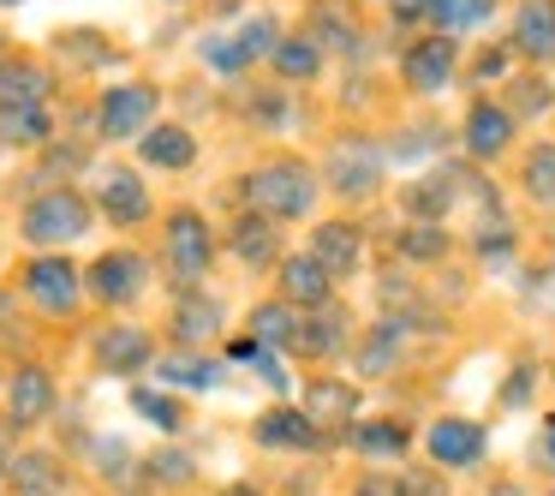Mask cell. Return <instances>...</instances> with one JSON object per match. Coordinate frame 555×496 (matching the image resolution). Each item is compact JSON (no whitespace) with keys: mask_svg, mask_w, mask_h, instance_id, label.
I'll return each mask as SVG.
<instances>
[{"mask_svg":"<svg viewBox=\"0 0 555 496\" xmlns=\"http://www.w3.org/2000/svg\"><path fill=\"white\" fill-rule=\"evenodd\" d=\"M245 198H251L269 221L305 216V209L317 204V174L305 168V162H269V168H257L251 180H245Z\"/></svg>","mask_w":555,"mask_h":496,"instance_id":"cell-1","label":"cell"},{"mask_svg":"<svg viewBox=\"0 0 555 496\" xmlns=\"http://www.w3.org/2000/svg\"><path fill=\"white\" fill-rule=\"evenodd\" d=\"M90 233V204L78 192H42L37 204L25 209V240L30 245H66Z\"/></svg>","mask_w":555,"mask_h":496,"instance_id":"cell-2","label":"cell"},{"mask_svg":"<svg viewBox=\"0 0 555 496\" xmlns=\"http://www.w3.org/2000/svg\"><path fill=\"white\" fill-rule=\"evenodd\" d=\"M209 257H216V240H209L204 216H197V209H173L168 216V264H173V276H180L185 293H192V281L209 269Z\"/></svg>","mask_w":555,"mask_h":496,"instance_id":"cell-3","label":"cell"},{"mask_svg":"<svg viewBox=\"0 0 555 496\" xmlns=\"http://www.w3.org/2000/svg\"><path fill=\"white\" fill-rule=\"evenodd\" d=\"M90 293H96L102 305H126V300H138L144 293V281H150V264L138 252H102L96 264H90Z\"/></svg>","mask_w":555,"mask_h":496,"instance_id":"cell-4","label":"cell"},{"mask_svg":"<svg viewBox=\"0 0 555 496\" xmlns=\"http://www.w3.org/2000/svg\"><path fill=\"white\" fill-rule=\"evenodd\" d=\"M25 293L42 305V311H73L78 293H85V281H78V269L66 264V257H30L25 264Z\"/></svg>","mask_w":555,"mask_h":496,"instance_id":"cell-5","label":"cell"},{"mask_svg":"<svg viewBox=\"0 0 555 496\" xmlns=\"http://www.w3.org/2000/svg\"><path fill=\"white\" fill-rule=\"evenodd\" d=\"M483 424L478 419H436L430 424V460L436 467H478L483 460Z\"/></svg>","mask_w":555,"mask_h":496,"instance_id":"cell-6","label":"cell"},{"mask_svg":"<svg viewBox=\"0 0 555 496\" xmlns=\"http://www.w3.org/2000/svg\"><path fill=\"white\" fill-rule=\"evenodd\" d=\"M150 114H156V90L150 85H120L102 97V138H132L150 126Z\"/></svg>","mask_w":555,"mask_h":496,"instance_id":"cell-7","label":"cell"},{"mask_svg":"<svg viewBox=\"0 0 555 496\" xmlns=\"http://www.w3.org/2000/svg\"><path fill=\"white\" fill-rule=\"evenodd\" d=\"M7 407H13V424L25 431V424L49 419L54 412V377L42 371V365H25V371L7 383Z\"/></svg>","mask_w":555,"mask_h":496,"instance_id":"cell-8","label":"cell"},{"mask_svg":"<svg viewBox=\"0 0 555 496\" xmlns=\"http://www.w3.org/2000/svg\"><path fill=\"white\" fill-rule=\"evenodd\" d=\"M311 257L328 269V276H352V269H359V257H364L359 228H352V221H323V228L311 233Z\"/></svg>","mask_w":555,"mask_h":496,"instance_id":"cell-9","label":"cell"},{"mask_svg":"<svg viewBox=\"0 0 555 496\" xmlns=\"http://www.w3.org/2000/svg\"><path fill=\"white\" fill-rule=\"evenodd\" d=\"M42 97H49V66H37V61H0V114L42 109Z\"/></svg>","mask_w":555,"mask_h":496,"instance_id":"cell-10","label":"cell"},{"mask_svg":"<svg viewBox=\"0 0 555 496\" xmlns=\"http://www.w3.org/2000/svg\"><path fill=\"white\" fill-rule=\"evenodd\" d=\"M448 73H454V42L448 37H430V42H412L406 49V85L412 90L436 97V90L448 85Z\"/></svg>","mask_w":555,"mask_h":496,"instance_id":"cell-11","label":"cell"},{"mask_svg":"<svg viewBox=\"0 0 555 496\" xmlns=\"http://www.w3.org/2000/svg\"><path fill=\"white\" fill-rule=\"evenodd\" d=\"M96 359H102V371L132 377V371H144V365H150V335H144V329H132V323L102 329V335H96Z\"/></svg>","mask_w":555,"mask_h":496,"instance_id":"cell-12","label":"cell"},{"mask_svg":"<svg viewBox=\"0 0 555 496\" xmlns=\"http://www.w3.org/2000/svg\"><path fill=\"white\" fill-rule=\"evenodd\" d=\"M257 443L263 448H317L323 443V424L311 412H293V407H275L257 419Z\"/></svg>","mask_w":555,"mask_h":496,"instance_id":"cell-13","label":"cell"},{"mask_svg":"<svg viewBox=\"0 0 555 496\" xmlns=\"http://www.w3.org/2000/svg\"><path fill=\"white\" fill-rule=\"evenodd\" d=\"M514 49L531 61H555V0H526L514 18Z\"/></svg>","mask_w":555,"mask_h":496,"instance_id":"cell-14","label":"cell"},{"mask_svg":"<svg viewBox=\"0 0 555 496\" xmlns=\"http://www.w3.org/2000/svg\"><path fill=\"white\" fill-rule=\"evenodd\" d=\"M347 329H352V317L340 311V305H317V311L299 323V341H293V347L311 353V359H328V353L347 347Z\"/></svg>","mask_w":555,"mask_h":496,"instance_id":"cell-15","label":"cell"},{"mask_svg":"<svg viewBox=\"0 0 555 496\" xmlns=\"http://www.w3.org/2000/svg\"><path fill=\"white\" fill-rule=\"evenodd\" d=\"M376 174H383V162H376L364 144H340L335 162H328V180H335V192H347V198H371Z\"/></svg>","mask_w":555,"mask_h":496,"instance_id":"cell-16","label":"cell"},{"mask_svg":"<svg viewBox=\"0 0 555 496\" xmlns=\"http://www.w3.org/2000/svg\"><path fill=\"white\" fill-rule=\"evenodd\" d=\"M7 479H13V496H61V491H66V472H61V460H54V455H42V448H30V455H18Z\"/></svg>","mask_w":555,"mask_h":496,"instance_id":"cell-17","label":"cell"},{"mask_svg":"<svg viewBox=\"0 0 555 496\" xmlns=\"http://www.w3.org/2000/svg\"><path fill=\"white\" fill-rule=\"evenodd\" d=\"M102 209H108L114 221H144L150 216V192H144V180L138 174H126V168H114V174H102Z\"/></svg>","mask_w":555,"mask_h":496,"instance_id":"cell-18","label":"cell"},{"mask_svg":"<svg viewBox=\"0 0 555 496\" xmlns=\"http://www.w3.org/2000/svg\"><path fill=\"white\" fill-rule=\"evenodd\" d=\"M281 293H287L293 305H328V269L317 264L311 252L305 257H287V264H281Z\"/></svg>","mask_w":555,"mask_h":496,"instance_id":"cell-19","label":"cell"},{"mask_svg":"<svg viewBox=\"0 0 555 496\" xmlns=\"http://www.w3.org/2000/svg\"><path fill=\"white\" fill-rule=\"evenodd\" d=\"M138 150H144L150 168H192V156H197V144H192L185 126H156V132L138 138Z\"/></svg>","mask_w":555,"mask_h":496,"instance_id":"cell-20","label":"cell"},{"mask_svg":"<svg viewBox=\"0 0 555 496\" xmlns=\"http://www.w3.org/2000/svg\"><path fill=\"white\" fill-rule=\"evenodd\" d=\"M507 132H514V114L495 109V102H478L466 120V150L472 156H495V150L507 144Z\"/></svg>","mask_w":555,"mask_h":496,"instance_id":"cell-21","label":"cell"},{"mask_svg":"<svg viewBox=\"0 0 555 496\" xmlns=\"http://www.w3.org/2000/svg\"><path fill=\"white\" fill-rule=\"evenodd\" d=\"M221 329V305L209 300V293H185L180 311H173V335L185 341V347H197V341H209Z\"/></svg>","mask_w":555,"mask_h":496,"instance_id":"cell-22","label":"cell"},{"mask_svg":"<svg viewBox=\"0 0 555 496\" xmlns=\"http://www.w3.org/2000/svg\"><path fill=\"white\" fill-rule=\"evenodd\" d=\"M233 252H240L251 269H263L269 257L281 252V240H275V228H269V216H245L240 228H233Z\"/></svg>","mask_w":555,"mask_h":496,"instance_id":"cell-23","label":"cell"},{"mask_svg":"<svg viewBox=\"0 0 555 496\" xmlns=\"http://www.w3.org/2000/svg\"><path fill=\"white\" fill-rule=\"evenodd\" d=\"M251 341L257 347H293L299 341V317L287 305H257L251 311Z\"/></svg>","mask_w":555,"mask_h":496,"instance_id":"cell-24","label":"cell"},{"mask_svg":"<svg viewBox=\"0 0 555 496\" xmlns=\"http://www.w3.org/2000/svg\"><path fill=\"white\" fill-rule=\"evenodd\" d=\"M352 448H359V455L388 460V455H400V448H406V424H395V419H364L359 431H352Z\"/></svg>","mask_w":555,"mask_h":496,"instance_id":"cell-25","label":"cell"},{"mask_svg":"<svg viewBox=\"0 0 555 496\" xmlns=\"http://www.w3.org/2000/svg\"><path fill=\"white\" fill-rule=\"evenodd\" d=\"M162 377L180 383V389H209V383H221V365L197 359V353H168V359H162Z\"/></svg>","mask_w":555,"mask_h":496,"instance_id":"cell-26","label":"cell"},{"mask_svg":"<svg viewBox=\"0 0 555 496\" xmlns=\"http://www.w3.org/2000/svg\"><path fill=\"white\" fill-rule=\"evenodd\" d=\"M0 138H7V144H49V109L0 114Z\"/></svg>","mask_w":555,"mask_h":496,"instance_id":"cell-27","label":"cell"},{"mask_svg":"<svg viewBox=\"0 0 555 496\" xmlns=\"http://www.w3.org/2000/svg\"><path fill=\"white\" fill-rule=\"evenodd\" d=\"M275 66L287 78H311L317 66H323V49H317V37H293V42H281V49H275Z\"/></svg>","mask_w":555,"mask_h":496,"instance_id":"cell-28","label":"cell"},{"mask_svg":"<svg viewBox=\"0 0 555 496\" xmlns=\"http://www.w3.org/2000/svg\"><path fill=\"white\" fill-rule=\"evenodd\" d=\"M526 186H531V198H538V204H555V144L531 150V162H526Z\"/></svg>","mask_w":555,"mask_h":496,"instance_id":"cell-29","label":"cell"},{"mask_svg":"<svg viewBox=\"0 0 555 496\" xmlns=\"http://www.w3.org/2000/svg\"><path fill=\"white\" fill-rule=\"evenodd\" d=\"M347 412H352V389H340V383H317V389H311V419H317V424L347 419Z\"/></svg>","mask_w":555,"mask_h":496,"instance_id":"cell-30","label":"cell"},{"mask_svg":"<svg viewBox=\"0 0 555 496\" xmlns=\"http://www.w3.org/2000/svg\"><path fill=\"white\" fill-rule=\"evenodd\" d=\"M132 407L138 412H144V419L150 424H162V431H180V400H168V395H156V389H138V395H132Z\"/></svg>","mask_w":555,"mask_h":496,"instance_id":"cell-31","label":"cell"},{"mask_svg":"<svg viewBox=\"0 0 555 496\" xmlns=\"http://www.w3.org/2000/svg\"><path fill=\"white\" fill-rule=\"evenodd\" d=\"M490 7L495 0H430V13L442 18V25H460V30L478 25V18H490Z\"/></svg>","mask_w":555,"mask_h":496,"instance_id":"cell-32","label":"cell"},{"mask_svg":"<svg viewBox=\"0 0 555 496\" xmlns=\"http://www.w3.org/2000/svg\"><path fill=\"white\" fill-rule=\"evenodd\" d=\"M507 240H514V221H507L502 209H495V198H490L483 216H478V245H483V252H502Z\"/></svg>","mask_w":555,"mask_h":496,"instance_id":"cell-33","label":"cell"},{"mask_svg":"<svg viewBox=\"0 0 555 496\" xmlns=\"http://www.w3.org/2000/svg\"><path fill=\"white\" fill-rule=\"evenodd\" d=\"M335 42V49H359V30L347 25V13H340V7H323V13H317V42Z\"/></svg>","mask_w":555,"mask_h":496,"instance_id":"cell-34","label":"cell"},{"mask_svg":"<svg viewBox=\"0 0 555 496\" xmlns=\"http://www.w3.org/2000/svg\"><path fill=\"white\" fill-rule=\"evenodd\" d=\"M400 252H406V257H442V252H448V233L430 228V221H424V228H406Z\"/></svg>","mask_w":555,"mask_h":496,"instance_id":"cell-35","label":"cell"},{"mask_svg":"<svg viewBox=\"0 0 555 496\" xmlns=\"http://www.w3.org/2000/svg\"><path fill=\"white\" fill-rule=\"evenodd\" d=\"M275 49H281V37H275V25H269V18H257V25L240 30V54H245V61H257V54H275Z\"/></svg>","mask_w":555,"mask_h":496,"instance_id":"cell-36","label":"cell"},{"mask_svg":"<svg viewBox=\"0 0 555 496\" xmlns=\"http://www.w3.org/2000/svg\"><path fill=\"white\" fill-rule=\"evenodd\" d=\"M150 479L156 484H192V455H150Z\"/></svg>","mask_w":555,"mask_h":496,"instance_id":"cell-37","label":"cell"},{"mask_svg":"<svg viewBox=\"0 0 555 496\" xmlns=\"http://www.w3.org/2000/svg\"><path fill=\"white\" fill-rule=\"evenodd\" d=\"M204 61L216 66V73H240V66H245L240 37H216V42H204Z\"/></svg>","mask_w":555,"mask_h":496,"instance_id":"cell-38","label":"cell"},{"mask_svg":"<svg viewBox=\"0 0 555 496\" xmlns=\"http://www.w3.org/2000/svg\"><path fill=\"white\" fill-rule=\"evenodd\" d=\"M406 204L418 209V216H436V209L448 204V180H418V186L406 192Z\"/></svg>","mask_w":555,"mask_h":496,"instance_id":"cell-39","label":"cell"},{"mask_svg":"<svg viewBox=\"0 0 555 496\" xmlns=\"http://www.w3.org/2000/svg\"><path fill=\"white\" fill-rule=\"evenodd\" d=\"M359 496H406V484L388 479V472H364V479H359Z\"/></svg>","mask_w":555,"mask_h":496,"instance_id":"cell-40","label":"cell"},{"mask_svg":"<svg viewBox=\"0 0 555 496\" xmlns=\"http://www.w3.org/2000/svg\"><path fill=\"white\" fill-rule=\"evenodd\" d=\"M96 460L108 467V479H126L120 467H132V455H126V443H96Z\"/></svg>","mask_w":555,"mask_h":496,"instance_id":"cell-41","label":"cell"},{"mask_svg":"<svg viewBox=\"0 0 555 496\" xmlns=\"http://www.w3.org/2000/svg\"><path fill=\"white\" fill-rule=\"evenodd\" d=\"M519 90V114H543L550 109V90L538 85V78H531V85H514Z\"/></svg>","mask_w":555,"mask_h":496,"instance_id":"cell-42","label":"cell"},{"mask_svg":"<svg viewBox=\"0 0 555 496\" xmlns=\"http://www.w3.org/2000/svg\"><path fill=\"white\" fill-rule=\"evenodd\" d=\"M531 383H538V377H531V365H519V371H514V383L502 389V400H507V407H519V400L531 395Z\"/></svg>","mask_w":555,"mask_h":496,"instance_id":"cell-43","label":"cell"},{"mask_svg":"<svg viewBox=\"0 0 555 496\" xmlns=\"http://www.w3.org/2000/svg\"><path fill=\"white\" fill-rule=\"evenodd\" d=\"M13 431H18L13 419L0 424V472H13V460H18V448H13Z\"/></svg>","mask_w":555,"mask_h":496,"instance_id":"cell-44","label":"cell"},{"mask_svg":"<svg viewBox=\"0 0 555 496\" xmlns=\"http://www.w3.org/2000/svg\"><path fill=\"white\" fill-rule=\"evenodd\" d=\"M400 484H406V496H442V484H436L430 472H424V479H400Z\"/></svg>","mask_w":555,"mask_h":496,"instance_id":"cell-45","label":"cell"},{"mask_svg":"<svg viewBox=\"0 0 555 496\" xmlns=\"http://www.w3.org/2000/svg\"><path fill=\"white\" fill-rule=\"evenodd\" d=\"M538 455H543V467H550V472H555V419H550V424H543V436H538Z\"/></svg>","mask_w":555,"mask_h":496,"instance_id":"cell-46","label":"cell"},{"mask_svg":"<svg viewBox=\"0 0 555 496\" xmlns=\"http://www.w3.org/2000/svg\"><path fill=\"white\" fill-rule=\"evenodd\" d=\"M490 496H526V491H519V484H495Z\"/></svg>","mask_w":555,"mask_h":496,"instance_id":"cell-47","label":"cell"},{"mask_svg":"<svg viewBox=\"0 0 555 496\" xmlns=\"http://www.w3.org/2000/svg\"><path fill=\"white\" fill-rule=\"evenodd\" d=\"M228 496H257V491H251V484H233V491H228Z\"/></svg>","mask_w":555,"mask_h":496,"instance_id":"cell-48","label":"cell"},{"mask_svg":"<svg viewBox=\"0 0 555 496\" xmlns=\"http://www.w3.org/2000/svg\"><path fill=\"white\" fill-rule=\"evenodd\" d=\"M0 7H18V0H0Z\"/></svg>","mask_w":555,"mask_h":496,"instance_id":"cell-49","label":"cell"},{"mask_svg":"<svg viewBox=\"0 0 555 496\" xmlns=\"http://www.w3.org/2000/svg\"><path fill=\"white\" fill-rule=\"evenodd\" d=\"M0 317H7V300H0Z\"/></svg>","mask_w":555,"mask_h":496,"instance_id":"cell-50","label":"cell"}]
</instances>
